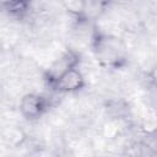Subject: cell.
Returning <instances> with one entry per match:
<instances>
[{"label": "cell", "mask_w": 157, "mask_h": 157, "mask_svg": "<svg viewBox=\"0 0 157 157\" xmlns=\"http://www.w3.org/2000/svg\"><path fill=\"white\" fill-rule=\"evenodd\" d=\"M92 50L97 61L107 69H118L126 63V47L115 36L97 32L92 39Z\"/></svg>", "instance_id": "obj_1"}, {"label": "cell", "mask_w": 157, "mask_h": 157, "mask_svg": "<svg viewBox=\"0 0 157 157\" xmlns=\"http://www.w3.org/2000/svg\"><path fill=\"white\" fill-rule=\"evenodd\" d=\"M49 108V99L37 93H27L21 98L20 112L26 119H37Z\"/></svg>", "instance_id": "obj_2"}, {"label": "cell", "mask_w": 157, "mask_h": 157, "mask_svg": "<svg viewBox=\"0 0 157 157\" xmlns=\"http://www.w3.org/2000/svg\"><path fill=\"white\" fill-rule=\"evenodd\" d=\"M50 86L59 92H75L85 86V78L80 70L71 67L58 76Z\"/></svg>", "instance_id": "obj_3"}, {"label": "cell", "mask_w": 157, "mask_h": 157, "mask_svg": "<svg viewBox=\"0 0 157 157\" xmlns=\"http://www.w3.org/2000/svg\"><path fill=\"white\" fill-rule=\"evenodd\" d=\"M78 63V55L70 50V52H66L60 59H58L50 67L49 70L47 71V81L49 85H52V82L58 77L60 76L64 71L71 69V67H76V64Z\"/></svg>", "instance_id": "obj_4"}, {"label": "cell", "mask_w": 157, "mask_h": 157, "mask_svg": "<svg viewBox=\"0 0 157 157\" xmlns=\"http://www.w3.org/2000/svg\"><path fill=\"white\" fill-rule=\"evenodd\" d=\"M66 7L70 12L81 16L85 13V1L83 0H67L66 1Z\"/></svg>", "instance_id": "obj_5"}]
</instances>
